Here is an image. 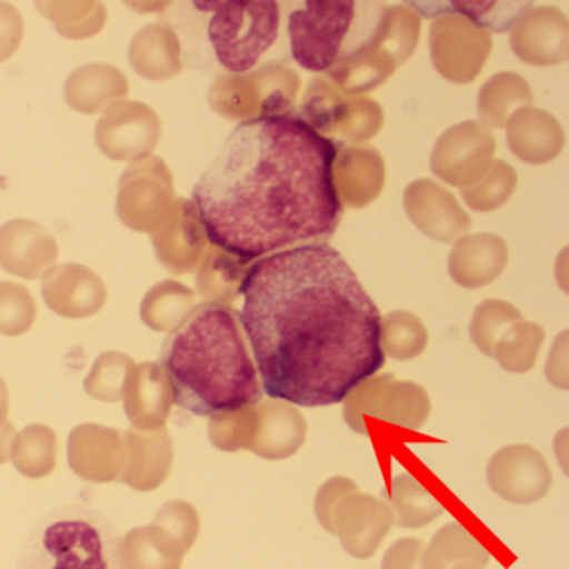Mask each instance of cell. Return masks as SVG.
<instances>
[{
    "mask_svg": "<svg viewBox=\"0 0 569 569\" xmlns=\"http://www.w3.org/2000/svg\"><path fill=\"white\" fill-rule=\"evenodd\" d=\"M238 295L239 321L271 399L339 405L385 366L381 312L328 242L258 259Z\"/></svg>",
    "mask_w": 569,
    "mask_h": 569,
    "instance_id": "cell-1",
    "label": "cell"
},
{
    "mask_svg": "<svg viewBox=\"0 0 569 569\" xmlns=\"http://www.w3.org/2000/svg\"><path fill=\"white\" fill-rule=\"evenodd\" d=\"M392 525L395 518L385 501L355 488L332 506L325 529L338 536L349 555L368 559L391 531Z\"/></svg>",
    "mask_w": 569,
    "mask_h": 569,
    "instance_id": "cell-9",
    "label": "cell"
},
{
    "mask_svg": "<svg viewBox=\"0 0 569 569\" xmlns=\"http://www.w3.org/2000/svg\"><path fill=\"white\" fill-rule=\"evenodd\" d=\"M154 525L161 526L166 531L171 532L179 542H181L184 551L194 546L201 528V519L194 506L186 501H171L159 509L156 516Z\"/></svg>",
    "mask_w": 569,
    "mask_h": 569,
    "instance_id": "cell-29",
    "label": "cell"
},
{
    "mask_svg": "<svg viewBox=\"0 0 569 569\" xmlns=\"http://www.w3.org/2000/svg\"><path fill=\"white\" fill-rule=\"evenodd\" d=\"M42 296L52 311L64 318L79 319L101 311L108 292L102 279L91 269L62 264L46 272Z\"/></svg>",
    "mask_w": 569,
    "mask_h": 569,
    "instance_id": "cell-13",
    "label": "cell"
},
{
    "mask_svg": "<svg viewBox=\"0 0 569 569\" xmlns=\"http://www.w3.org/2000/svg\"><path fill=\"white\" fill-rule=\"evenodd\" d=\"M18 569H124L121 536L88 506H66L32 529Z\"/></svg>",
    "mask_w": 569,
    "mask_h": 569,
    "instance_id": "cell-5",
    "label": "cell"
},
{
    "mask_svg": "<svg viewBox=\"0 0 569 569\" xmlns=\"http://www.w3.org/2000/svg\"><path fill=\"white\" fill-rule=\"evenodd\" d=\"M386 498L399 528H422L445 512L441 502L408 472L392 479Z\"/></svg>",
    "mask_w": 569,
    "mask_h": 569,
    "instance_id": "cell-21",
    "label": "cell"
},
{
    "mask_svg": "<svg viewBox=\"0 0 569 569\" xmlns=\"http://www.w3.org/2000/svg\"><path fill=\"white\" fill-rule=\"evenodd\" d=\"M252 406L211 416L208 428L209 439L216 448L228 452L248 449L249 436H251Z\"/></svg>",
    "mask_w": 569,
    "mask_h": 569,
    "instance_id": "cell-28",
    "label": "cell"
},
{
    "mask_svg": "<svg viewBox=\"0 0 569 569\" xmlns=\"http://www.w3.org/2000/svg\"><path fill=\"white\" fill-rule=\"evenodd\" d=\"M122 396L129 419L141 431L162 429L174 402L168 378L156 362L132 366Z\"/></svg>",
    "mask_w": 569,
    "mask_h": 569,
    "instance_id": "cell-15",
    "label": "cell"
},
{
    "mask_svg": "<svg viewBox=\"0 0 569 569\" xmlns=\"http://www.w3.org/2000/svg\"><path fill=\"white\" fill-rule=\"evenodd\" d=\"M192 306V292L174 281L159 282L146 295L141 306L142 321L154 331H172Z\"/></svg>",
    "mask_w": 569,
    "mask_h": 569,
    "instance_id": "cell-23",
    "label": "cell"
},
{
    "mask_svg": "<svg viewBox=\"0 0 569 569\" xmlns=\"http://www.w3.org/2000/svg\"><path fill=\"white\" fill-rule=\"evenodd\" d=\"M132 359L121 352H106L94 362L86 379V391L102 401H118L124 395L126 379L131 371Z\"/></svg>",
    "mask_w": 569,
    "mask_h": 569,
    "instance_id": "cell-26",
    "label": "cell"
},
{
    "mask_svg": "<svg viewBox=\"0 0 569 569\" xmlns=\"http://www.w3.org/2000/svg\"><path fill=\"white\" fill-rule=\"evenodd\" d=\"M36 321V302L24 286L0 282V335L21 336Z\"/></svg>",
    "mask_w": 569,
    "mask_h": 569,
    "instance_id": "cell-27",
    "label": "cell"
},
{
    "mask_svg": "<svg viewBox=\"0 0 569 569\" xmlns=\"http://www.w3.org/2000/svg\"><path fill=\"white\" fill-rule=\"evenodd\" d=\"M308 422L295 405L266 399L252 406L249 451L268 461L291 458L305 445Z\"/></svg>",
    "mask_w": 569,
    "mask_h": 569,
    "instance_id": "cell-12",
    "label": "cell"
},
{
    "mask_svg": "<svg viewBox=\"0 0 569 569\" xmlns=\"http://www.w3.org/2000/svg\"><path fill=\"white\" fill-rule=\"evenodd\" d=\"M58 254L54 236L38 222L16 219L0 228V266L11 274L39 278Z\"/></svg>",
    "mask_w": 569,
    "mask_h": 569,
    "instance_id": "cell-14",
    "label": "cell"
},
{
    "mask_svg": "<svg viewBox=\"0 0 569 569\" xmlns=\"http://www.w3.org/2000/svg\"><path fill=\"white\" fill-rule=\"evenodd\" d=\"M161 138V121L142 102L121 101L106 109L96 128V142L114 161L148 158Z\"/></svg>",
    "mask_w": 569,
    "mask_h": 569,
    "instance_id": "cell-10",
    "label": "cell"
},
{
    "mask_svg": "<svg viewBox=\"0 0 569 569\" xmlns=\"http://www.w3.org/2000/svg\"><path fill=\"white\" fill-rule=\"evenodd\" d=\"M488 485L512 505H532L548 495L551 469L545 456L529 445H509L489 459Z\"/></svg>",
    "mask_w": 569,
    "mask_h": 569,
    "instance_id": "cell-11",
    "label": "cell"
},
{
    "mask_svg": "<svg viewBox=\"0 0 569 569\" xmlns=\"http://www.w3.org/2000/svg\"><path fill=\"white\" fill-rule=\"evenodd\" d=\"M456 569H482V568H479V566H475V565H465V566H458V568Z\"/></svg>",
    "mask_w": 569,
    "mask_h": 569,
    "instance_id": "cell-35",
    "label": "cell"
},
{
    "mask_svg": "<svg viewBox=\"0 0 569 569\" xmlns=\"http://www.w3.org/2000/svg\"><path fill=\"white\" fill-rule=\"evenodd\" d=\"M8 409H9V392L8 386L0 378V428L6 422V418H8Z\"/></svg>",
    "mask_w": 569,
    "mask_h": 569,
    "instance_id": "cell-34",
    "label": "cell"
},
{
    "mask_svg": "<svg viewBox=\"0 0 569 569\" xmlns=\"http://www.w3.org/2000/svg\"><path fill=\"white\" fill-rule=\"evenodd\" d=\"M64 94L66 101L76 111L98 114L128 98L129 82L114 66L94 62L76 69L69 76Z\"/></svg>",
    "mask_w": 569,
    "mask_h": 569,
    "instance_id": "cell-16",
    "label": "cell"
},
{
    "mask_svg": "<svg viewBox=\"0 0 569 569\" xmlns=\"http://www.w3.org/2000/svg\"><path fill=\"white\" fill-rule=\"evenodd\" d=\"M54 432L34 425L19 432L12 441V461L29 478H41L54 469Z\"/></svg>",
    "mask_w": 569,
    "mask_h": 569,
    "instance_id": "cell-25",
    "label": "cell"
},
{
    "mask_svg": "<svg viewBox=\"0 0 569 569\" xmlns=\"http://www.w3.org/2000/svg\"><path fill=\"white\" fill-rule=\"evenodd\" d=\"M12 438H14V428L11 422H6L4 428H0V462L8 461Z\"/></svg>",
    "mask_w": 569,
    "mask_h": 569,
    "instance_id": "cell-33",
    "label": "cell"
},
{
    "mask_svg": "<svg viewBox=\"0 0 569 569\" xmlns=\"http://www.w3.org/2000/svg\"><path fill=\"white\" fill-rule=\"evenodd\" d=\"M132 69L142 78L164 81L178 74L179 42L171 26L152 22L134 36L129 49Z\"/></svg>",
    "mask_w": 569,
    "mask_h": 569,
    "instance_id": "cell-17",
    "label": "cell"
},
{
    "mask_svg": "<svg viewBox=\"0 0 569 569\" xmlns=\"http://www.w3.org/2000/svg\"><path fill=\"white\" fill-rule=\"evenodd\" d=\"M338 152L332 139L292 112L236 126L192 189L206 239L244 264L335 234L342 214Z\"/></svg>",
    "mask_w": 569,
    "mask_h": 569,
    "instance_id": "cell-2",
    "label": "cell"
},
{
    "mask_svg": "<svg viewBox=\"0 0 569 569\" xmlns=\"http://www.w3.org/2000/svg\"><path fill=\"white\" fill-rule=\"evenodd\" d=\"M355 488H358V485H356L352 479L345 478V476H335V478L328 479V481L319 488L315 499V512L322 528H325L326 522H328L329 512H331L336 501H338L345 492L351 491V489Z\"/></svg>",
    "mask_w": 569,
    "mask_h": 569,
    "instance_id": "cell-32",
    "label": "cell"
},
{
    "mask_svg": "<svg viewBox=\"0 0 569 569\" xmlns=\"http://www.w3.org/2000/svg\"><path fill=\"white\" fill-rule=\"evenodd\" d=\"M159 366L172 401L196 416L256 405L264 392L239 315L224 302L192 308L166 338Z\"/></svg>",
    "mask_w": 569,
    "mask_h": 569,
    "instance_id": "cell-3",
    "label": "cell"
},
{
    "mask_svg": "<svg viewBox=\"0 0 569 569\" xmlns=\"http://www.w3.org/2000/svg\"><path fill=\"white\" fill-rule=\"evenodd\" d=\"M184 555L181 542L154 522L121 538L124 569H181Z\"/></svg>",
    "mask_w": 569,
    "mask_h": 569,
    "instance_id": "cell-18",
    "label": "cell"
},
{
    "mask_svg": "<svg viewBox=\"0 0 569 569\" xmlns=\"http://www.w3.org/2000/svg\"><path fill=\"white\" fill-rule=\"evenodd\" d=\"M355 0H308L289 14L291 56L302 69L331 71L371 48L382 32L385 9Z\"/></svg>",
    "mask_w": 569,
    "mask_h": 569,
    "instance_id": "cell-4",
    "label": "cell"
},
{
    "mask_svg": "<svg viewBox=\"0 0 569 569\" xmlns=\"http://www.w3.org/2000/svg\"><path fill=\"white\" fill-rule=\"evenodd\" d=\"M24 38V21L21 12L11 4L0 2V62H6L18 52Z\"/></svg>",
    "mask_w": 569,
    "mask_h": 569,
    "instance_id": "cell-30",
    "label": "cell"
},
{
    "mask_svg": "<svg viewBox=\"0 0 569 569\" xmlns=\"http://www.w3.org/2000/svg\"><path fill=\"white\" fill-rule=\"evenodd\" d=\"M172 196L168 166L156 158L132 162L119 181L118 216L128 228L154 232L162 224Z\"/></svg>",
    "mask_w": 569,
    "mask_h": 569,
    "instance_id": "cell-8",
    "label": "cell"
},
{
    "mask_svg": "<svg viewBox=\"0 0 569 569\" xmlns=\"http://www.w3.org/2000/svg\"><path fill=\"white\" fill-rule=\"evenodd\" d=\"M199 11H212L208 38L216 59L234 74L251 71L274 44L281 9L274 0L196 2Z\"/></svg>",
    "mask_w": 569,
    "mask_h": 569,
    "instance_id": "cell-6",
    "label": "cell"
},
{
    "mask_svg": "<svg viewBox=\"0 0 569 569\" xmlns=\"http://www.w3.org/2000/svg\"><path fill=\"white\" fill-rule=\"evenodd\" d=\"M346 425L368 436V418L382 419L409 431H419L431 415V402L425 389L409 382L386 378H368L345 399Z\"/></svg>",
    "mask_w": 569,
    "mask_h": 569,
    "instance_id": "cell-7",
    "label": "cell"
},
{
    "mask_svg": "<svg viewBox=\"0 0 569 569\" xmlns=\"http://www.w3.org/2000/svg\"><path fill=\"white\" fill-rule=\"evenodd\" d=\"M425 542L416 538H401L392 542L382 558L381 569H425Z\"/></svg>",
    "mask_w": 569,
    "mask_h": 569,
    "instance_id": "cell-31",
    "label": "cell"
},
{
    "mask_svg": "<svg viewBox=\"0 0 569 569\" xmlns=\"http://www.w3.org/2000/svg\"><path fill=\"white\" fill-rule=\"evenodd\" d=\"M39 11L69 39H88L104 28L108 12L99 2H42Z\"/></svg>",
    "mask_w": 569,
    "mask_h": 569,
    "instance_id": "cell-24",
    "label": "cell"
},
{
    "mask_svg": "<svg viewBox=\"0 0 569 569\" xmlns=\"http://www.w3.org/2000/svg\"><path fill=\"white\" fill-rule=\"evenodd\" d=\"M126 448H128V466L124 475L121 476L122 481L128 482L139 491H149L148 488V461L156 482L161 485L166 476L169 475L172 462L158 461L151 459L152 456L172 452V442L166 429H156V431H129L124 435Z\"/></svg>",
    "mask_w": 569,
    "mask_h": 569,
    "instance_id": "cell-19",
    "label": "cell"
},
{
    "mask_svg": "<svg viewBox=\"0 0 569 569\" xmlns=\"http://www.w3.org/2000/svg\"><path fill=\"white\" fill-rule=\"evenodd\" d=\"M425 18L441 14L466 16L472 24L508 32L515 22L529 11L531 2H409Z\"/></svg>",
    "mask_w": 569,
    "mask_h": 569,
    "instance_id": "cell-22",
    "label": "cell"
},
{
    "mask_svg": "<svg viewBox=\"0 0 569 569\" xmlns=\"http://www.w3.org/2000/svg\"><path fill=\"white\" fill-rule=\"evenodd\" d=\"M491 561L488 549L459 522L442 526L422 555L425 569H456L475 565L485 568Z\"/></svg>",
    "mask_w": 569,
    "mask_h": 569,
    "instance_id": "cell-20",
    "label": "cell"
}]
</instances>
